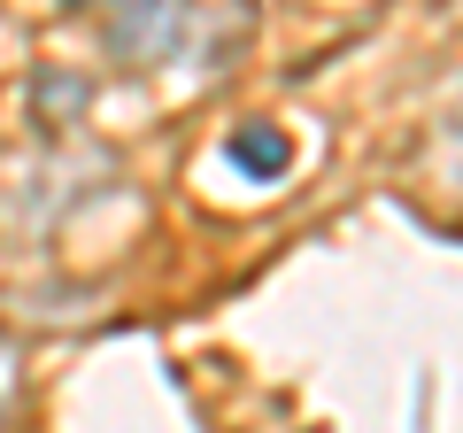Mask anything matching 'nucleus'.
I'll list each match as a JSON object with an SVG mask.
<instances>
[{"instance_id":"nucleus-1","label":"nucleus","mask_w":463,"mask_h":433,"mask_svg":"<svg viewBox=\"0 0 463 433\" xmlns=\"http://www.w3.org/2000/svg\"><path fill=\"white\" fill-rule=\"evenodd\" d=\"M0 402H8V349H0Z\"/></svg>"}]
</instances>
